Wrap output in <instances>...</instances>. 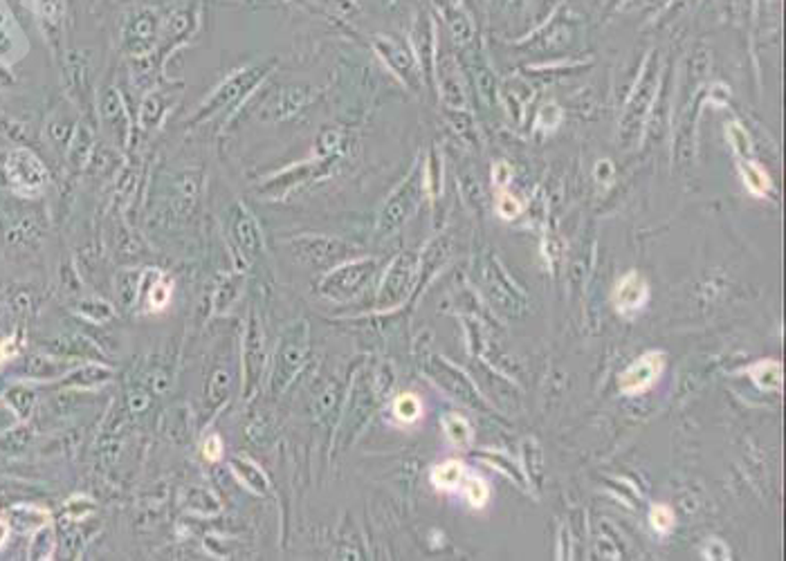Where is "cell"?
<instances>
[{
    "label": "cell",
    "mask_w": 786,
    "mask_h": 561,
    "mask_svg": "<svg viewBox=\"0 0 786 561\" xmlns=\"http://www.w3.org/2000/svg\"><path fill=\"white\" fill-rule=\"evenodd\" d=\"M741 171H744V180H746V185H749V189L753 191V194L762 195V194H766L768 189H771V182H768V176L755 162L753 164H744V167H741Z\"/></svg>",
    "instance_id": "8"
},
{
    "label": "cell",
    "mask_w": 786,
    "mask_h": 561,
    "mask_svg": "<svg viewBox=\"0 0 786 561\" xmlns=\"http://www.w3.org/2000/svg\"><path fill=\"white\" fill-rule=\"evenodd\" d=\"M16 353V346H14V339H7V342L0 343V362H5L7 358Z\"/></svg>",
    "instance_id": "13"
},
{
    "label": "cell",
    "mask_w": 786,
    "mask_h": 561,
    "mask_svg": "<svg viewBox=\"0 0 786 561\" xmlns=\"http://www.w3.org/2000/svg\"><path fill=\"white\" fill-rule=\"evenodd\" d=\"M466 499L470 501L472 507H484L490 499V487L488 483L481 476H467L466 474Z\"/></svg>",
    "instance_id": "7"
},
{
    "label": "cell",
    "mask_w": 786,
    "mask_h": 561,
    "mask_svg": "<svg viewBox=\"0 0 786 561\" xmlns=\"http://www.w3.org/2000/svg\"><path fill=\"white\" fill-rule=\"evenodd\" d=\"M750 377L762 391H780L782 389V364L773 359H764L749 368Z\"/></svg>",
    "instance_id": "4"
},
{
    "label": "cell",
    "mask_w": 786,
    "mask_h": 561,
    "mask_svg": "<svg viewBox=\"0 0 786 561\" xmlns=\"http://www.w3.org/2000/svg\"><path fill=\"white\" fill-rule=\"evenodd\" d=\"M393 416L405 425L416 423V420H420V416H423V402H420L418 395L414 393L398 395L396 402H393Z\"/></svg>",
    "instance_id": "6"
},
{
    "label": "cell",
    "mask_w": 786,
    "mask_h": 561,
    "mask_svg": "<svg viewBox=\"0 0 786 561\" xmlns=\"http://www.w3.org/2000/svg\"><path fill=\"white\" fill-rule=\"evenodd\" d=\"M663 368H666V355L658 353V351H649V353L641 355L636 362L629 368H625L623 375H620L618 386L625 395H641L645 391H649L651 386L657 384L658 377H661Z\"/></svg>",
    "instance_id": "1"
},
{
    "label": "cell",
    "mask_w": 786,
    "mask_h": 561,
    "mask_svg": "<svg viewBox=\"0 0 786 561\" xmlns=\"http://www.w3.org/2000/svg\"><path fill=\"white\" fill-rule=\"evenodd\" d=\"M649 299V284H647L642 274L629 272L620 278L614 290V306L625 315L638 312Z\"/></svg>",
    "instance_id": "2"
},
{
    "label": "cell",
    "mask_w": 786,
    "mask_h": 561,
    "mask_svg": "<svg viewBox=\"0 0 786 561\" xmlns=\"http://www.w3.org/2000/svg\"><path fill=\"white\" fill-rule=\"evenodd\" d=\"M205 456L210 460H219L223 456V445H220L219 436H210V441L205 442Z\"/></svg>",
    "instance_id": "12"
},
{
    "label": "cell",
    "mask_w": 786,
    "mask_h": 561,
    "mask_svg": "<svg viewBox=\"0 0 786 561\" xmlns=\"http://www.w3.org/2000/svg\"><path fill=\"white\" fill-rule=\"evenodd\" d=\"M703 555H706V559H731V552H728L726 543H722V541L707 543L706 550H703Z\"/></svg>",
    "instance_id": "11"
},
{
    "label": "cell",
    "mask_w": 786,
    "mask_h": 561,
    "mask_svg": "<svg viewBox=\"0 0 786 561\" xmlns=\"http://www.w3.org/2000/svg\"><path fill=\"white\" fill-rule=\"evenodd\" d=\"M443 429H445V436L447 441L451 442L454 447H467L472 442V425L467 423L463 416H451L443 417Z\"/></svg>",
    "instance_id": "5"
},
{
    "label": "cell",
    "mask_w": 786,
    "mask_h": 561,
    "mask_svg": "<svg viewBox=\"0 0 786 561\" xmlns=\"http://www.w3.org/2000/svg\"><path fill=\"white\" fill-rule=\"evenodd\" d=\"M499 211L503 214V219H515V216L521 211V202L506 194L501 195V200H499Z\"/></svg>",
    "instance_id": "10"
},
{
    "label": "cell",
    "mask_w": 786,
    "mask_h": 561,
    "mask_svg": "<svg viewBox=\"0 0 786 561\" xmlns=\"http://www.w3.org/2000/svg\"><path fill=\"white\" fill-rule=\"evenodd\" d=\"M5 539H7V524L5 521H0V546L5 543Z\"/></svg>",
    "instance_id": "14"
},
{
    "label": "cell",
    "mask_w": 786,
    "mask_h": 561,
    "mask_svg": "<svg viewBox=\"0 0 786 561\" xmlns=\"http://www.w3.org/2000/svg\"><path fill=\"white\" fill-rule=\"evenodd\" d=\"M463 478H466V465L461 460H445L432 469V483L445 492H454Z\"/></svg>",
    "instance_id": "3"
},
{
    "label": "cell",
    "mask_w": 786,
    "mask_h": 561,
    "mask_svg": "<svg viewBox=\"0 0 786 561\" xmlns=\"http://www.w3.org/2000/svg\"><path fill=\"white\" fill-rule=\"evenodd\" d=\"M649 524L657 532L661 534L670 532L672 525H674V512H672V507L667 506H654L649 512Z\"/></svg>",
    "instance_id": "9"
}]
</instances>
